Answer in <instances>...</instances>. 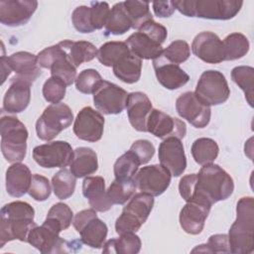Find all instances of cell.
<instances>
[{"label":"cell","mask_w":254,"mask_h":254,"mask_svg":"<svg viewBox=\"0 0 254 254\" xmlns=\"http://www.w3.org/2000/svg\"><path fill=\"white\" fill-rule=\"evenodd\" d=\"M234 190L230 175L215 164L203 165L198 174L184 176L179 184L181 196L188 201H195L208 206L227 199Z\"/></svg>","instance_id":"6da1fadb"},{"label":"cell","mask_w":254,"mask_h":254,"mask_svg":"<svg viewBox=\"0 0 254 254\" xmlns=\"http://www.w3.org/2000/svg\"><path fill=\"white\" fill-rule=\"evenodd\" d=\"M34 216L35 210L28 202L5 204L0 211V248L12 240L27 242L30 231L37 226Z\"/></svg>","instance_id":"7a4b0ae2"},{"label":"cell","mask_w":254,"mask_h":254,"mask_svg":"<svg viewBox=\"0 0 254 254\" xmlns=\"http://www.w3.org/2000/svg\"><path fill=\"white\" fill-rule=\"evenodd\" d=\"M230 253L249 254L254 250V199L241 197L236 205V219L228 232Z\"/></svg>","instance_id":"3957f363"},{"label":"cell","mask_w":254,"mask_h":254,"mask_svg":"<svg viewBox=\"0 0 254 254\" xmlns=\"http://www.w3.org/2000/svg\"><path fill=\"white\" fill-rule=\"evenodd\" d=\"M175 9L187 17L209 20H230L242 8L238 0H180L173 1Z\"/></svg>","instance_id":"277c9868"},{"label":"cell","mask_w":254,"mask_h":254,"mask_svg":"<svg viewBox=\"0 0 254 254\" xmlns=\"http://www.w3.org/2000/svg\"><path fill=\"white\" fill-rule=\"evenodd\" d=\"M167 36L166 27L151 20L140 27L138 32L130 35L125 43L130 52L141 60H155L162 54V45Z\"/></svg>","instance_id":"5b68a950"},{"label":"cell","mask_w":254,"mask_h":254,"mask_svg":"<svg viewBox=\"0 0 254 254\" xmlns=\"http://www.w3.org/2000/svg\"><path fill=\"white\" fill-rule=\"evenodd\" d=\"M1 151L9 163H20L26 157L28 130L16 117L2 115L0 120Z\"/></svg>","instance_id":"8992f818"},{"label":"cell","mask_w":254,"mask_h":254,"mask_svg":"<svg viewBox=\"0 0 254 254\" xmlns=\"http://www.w3.org/2000/svg\"><path fill=\"white\" fill-rule=\"evenodd\" d=\"M153 206L154 196L142 191L135 193L116 219V232L120 235L126 232L138 231L146 222Z\"/></svg>","instance_id":"52a82bcc"},{"label":"cell","mask_w":254,"mask_h":254,"mask_svg":"<svg viewBox=\"0 0 254 254\" xmlns=\"http://www.w3.org/2000/svg\"><path fill=\"white\" fill-rule=\"evenodd\" d=\"M72 121L73 113L68 105L61 102L51 104L36 122L37 136L43 141H51L69 127Z\"/></svg>","instance_id":"ba28073f"},{"label":"cell","mask_w":254,"mask_h":254,"mask_svg":"<svg viewBox=\"0 0 254 254\" xmlns=\"http://www.w3.org/2000/svg\"><path fill=\"white\" fill-rule=\"evenodd\" d=\"M194 94L200 102L212 106L224 103L230 95V89L222 72L209 69L201 73Z\"/></svg>","instance_id":"9c48e42d"},{"label":"cell","mask_w":254,"mask_h":254,"mask_svg":"<svg viewBox=\"0 0 254 254\" xmlns=\"http://www.w3.org/2000/svg\"><path fill=\"white\" fill-rule=\"evenodd\" d=\"M72 224L80 235V241L95 249L103 247L107 236V225L97 217L96 210L93 208L78 211L73 219Z\"/></svg>","instance_id":"30bf717a"},{"label":"cell","mask_w":254,"mask_h":254,"mask_svg":"<svg viewBox=\"0 0 254 254\" xmlns=\"http://www.w3.org/2000/svg\"><path fill=\"white\" fill-rule=\"evenodd\" d=\"M37 57L40 67L50 69L52 76L61 78L66 86L75 81L76 67L69 62L64 49L60 43L44 49Z\"/></svg>","instance_id":"8fae6325"},{"label":"cell","mask_w":254,"mask_h":254,"mask_svg":"<svg viewBox=\"0 0 254 254\" xmlns=\"http://www.w3.org/2000/svg\"><path fill=\"white\" fill-rule=\"evenodd\" d=\"M73 158V150L66 141H53L33 149V159L42 168H65Z\"/></svg>","instance_id":"7c38bea8"},{"label":"cell","mask_w":254,"mask_h":254,"mask_svg":"<svg viewBox=\"0 0 254 254\" xmlns=\"http://www.w3.org/2000/svg\"><path fill=\"white\" fill-rule=\"evenodd\" d=\"M60 231L50 226L45 221L41 226H35L29 233L27 242L43 254L65 253L71 251L75 241L67 242L60 236Z\"/></svg>","instance_id":"4fadbf2b"},{"label":"cell","mask_w":254,"mask_h":254,"mask_svg":"<svg viewBox=\"0 0 254 254\" xmlns=\"http://www.w3.org/2000/svg\"><path fill=\"white\" fill-rule=\"evenodd\" d=\"M127 98L128 93L125 89L110 81L102 80L93 93V104L103 114H119L126 108Z\"/></svg>","instance_id":"5bb4252c"},{"label":"cell","mask_w":254,"mask_h":254,"mask_svg":"<svg viewBox=\"0 0 254 254\" xmlns=\"http://www.w3.org/2000/svg\"><path fill=\"white\" fill-rule=\"evenodd\" d=\"M171 178L170 172L161 165H150L140 169L134 176L133 182L142 192L158 196L167 190Z\"/></svg>","instance_id":"9a60e30c"},{"label":"cell","mask_w":254,"mask_h":254,"mask_svg":"<svg viewBox=\"0 0 254 254\" xmlns=\"http://www.w3.org/2000/svg\"><path fill=\"white\" fill-rule=\"evenodd\" d=\"M176 110L182 118L195 128H204L210 121V106L200 102L192 91L184 92L177 98Z\"/></svg>","instance_id":"2e32d148"},{"label":"cell","mask_w":254,"mask_h":254,"mask_svg":"<svg viewBox=\"0 0 254 254\" xmlns=\"http://www.w3.org/2000/svg\"><path fill=\"white\" fill-rule=\"evenodd\" d=\"M147 132L163 140L183 139L187 134V127L181 119L172 117L159 109H152L147 120Z\"/></svg>","instance_id":"e0dca14e"},{"label":"cell","mask_w":254,"mask_h":254,"mask_svg":"<svg viewBox=\"0 0 254 254\" xmlns=\"http://www.w3.org/2000/svg\"><path fill=\"white\" fill-rule=\"evenodd\" d=\"M104 130V117L90 106L83 107L76 115L73 123V133L83 141L97 142Z\"/></svg>","instance_id":"ac0fdd59"},{"label":"cell","mask_w":254,"mask_h":254,"mask_svg":"<svg viewBox=\"0 0 254 254\" xmlns=\"http://www.w3.org/2000/svg\"><path fill=\"white\" fill-rule=\"evenodd\" d=\"M37 7L38 2L36 0H1L0 22L8 27L26 25Z\"/></svg>","instance_id":"d6986e66"},{"label":"cell","mask_w":254,"mask_h":254,"mask_svg":"<svg viewBox=\"0 0 254 254\" xmlns=\"http://www.w3.org/2000/svg\"><path fill=\"white\" fill-rule=\"evenodd\" d=\"M160 165L174 177H180L187 168V158L181 139L167 138L159 146Z\"/></svg>","instance_id":"ffe728a7"},{"label":"cell","mask_w":254,"mask_h":254,"mask_svg":"<svg viewBox=\"0 0 254 254\" xmlns=\"http://www.w3.org/2000/svg\"><path fill=\"white\" fill-rule=\"evenodd\" d=\"M191 51L206 64H219L225 61L223 43L212 32L205 31L197 34L191 43Z\"/></svg>","instance_id":"44dd1931"},{"label":"cell","mask_w":254,"mask_h":254,"mask_svg":"<svg viewBox=\"0 0 254 254\" xmlns=\"http://www.w3.org/2000/svg\"><path fill=\"white\" fill-rule=\"evenodd\" d=\"M152 102L141 91L128 94L126 110L130 124L139 132H147V120L152 111Z\"/></svg>","instance_id":"7402d4cb"},{"label":"cell","mask_w":254,"mask_h":254,"mask_svg":"<svg viewBox=\"0 0 254 254\" xmlns=\"http://www.w3.org/2000/svg\"><path fill=\"white\" fill-rule=\"evenodd\" d=\"M7 63L15 75L12 78L33 83L42 73L38 57L29 52H17L7 57Z\"/></svg>","instance_id":"603a6c76"},{"label":"cell","mask_w":254,"mask_h":254,"mask_svg":"<svg viewBox=\"0 0 254 254\" xmlns=\"http://www.w3.org/2000/svg\"><path fill=\"white\" fill-rule=\"evenodd\" d=\"M153 66L158 81L167 89L174 90L183 87L190 79L189 74L179 64H172L161 56L153 60Z\"/></svg>","instance_id":"cb8c5ba5"},{"label":"cell","mask_w":254,"mask_h":254,"mask_svg":"<svg viewBox=\"0 0 254 254\" xmlns=\"http://www.w3.org/2000/svg\"><path fill=\"white\" fill-rule=\"evenodd\" d=\"M31 85L27 81L11 78L10 86L3 98V110L11 114L24 111L31 100Z\"/></svg>","instance_id":"d4e9b609"},{"label":"cell","mask_w":254,"mask_h":254,"mask_svg":"<svg viewBox=\"0 0 254 254\" xmlns=\"http://www.w3.org/2000/svg\"><path fill=\"white\" fill-rule=\"evenodd\" d=\"M210 208L202 203L188 201L180 212V224L183 230L191 235L199 234L203 230Z\"/></svg>","instance_id":"484cf974"},{"label":"cell","mask_w":254,"mask_h":254,"mask_svg":"<svg viewBox=\"0 0 254 254\" xmlns=\"http://www.w3.org/2000/svg\"><path fill=\"white\" fill-rule=\"evenodd\" d=\"M82 194L87 198L91 208L96 211L105 212L113 206L107 196L105 181L102 177H86L82 182Z\"/></svg>","instance_id":"4316f807"},{"label":"cell","mask_w":254,"mask_h":254,"mask_svg":"<svg viewBox=\"0 0 254 254\" xmlns=\"http://www.w3.org/2000/svg\"><path fill=\"white\" fill-rule=\"evenodd\" d=\"M32 174L27 165L13 163L6 171V190L14 197H21L28 192Z\"/></svg>","instance_id":"83f0119b"},{"label":"cell","mask_w":254,"mask_h":254,"mask_svg":"<svg viewBox=\"0 0 254 254\" xmlns=\"http://www.w3.org/2000/svg\"><path fill=\"white\" fill-rule=\"evenodd\" d=\"M70 172L76 178H84L98 170L96 153L88 147H78L73 151V158L69 164Z\"/></svg>","instance_id":"f1b7e54d"},{"label":"cell","mask_w":254,"mask_h":254,"mask_svg":"<svg viewBox=\"0 0 254 254\" xmlns=\"http://www.w3.org/2000/svg\"><path fill=\"white\" fill-rule=\"evenodd\" d=\"M114 75L121 81L132 84L141 77L142 60L131 52L122 56L112 66Z\"/></svg>","instance_id":"f546056e"},{"label":"cell","mask_w":254,"mask_h":254,"mask_svg":"<svg viewBox=\"0 0 254 254\" xmlns=\"http://www.w3.org/2000/svg\"><path fill=\"white\" fill-rule=\"evenodd\" d=\"M62 47L64 49L69 62L78 67L81 64L92 61L97 56L96 47L87 41H70L64 40L60 42Z\"/></svg>","instance_id":"4dcf8cb0"},{"label":"cell","mask_w":254,"mask_h":254,"mask_svg":"<svg viewBox=\"0 0 254 254\" xmlns=\"http://www.w3.org/2000/svg\"><path fill=\"white\" fill-rule=\"evenodd\" d=\"M105 35H123L132 28L131 20L126 12L123 2H118L110 9L106 23Z\"/></svg>","instance_id":"1f68e13d"},{"label":"cell","mask_w":254,"mask_h":254,"mask_svg":"<svg viewBox=\"0 0 254 254\" xmlns=\"http://www.w3.org/2000/svg\"><path fill=\"white\" fill-rule=\"evenodd\" d=\"M142 242L135 232L120 234V237L108 240L103 245V253L117 254H136L141 250Z\"/></svg>","instance_id":"d6a6232c"},{"label":"cell","mask_w":254,"mask_h":254,"mask_svg":"<svg viewBox=\"0 0 254 254\" xmlns=\"http://www.w3.org/2000/svg\"><path fill=\"white\" fill-rule=\"evenodd\" d=\"M190 152L195 163L203 166L213 163L218 156L219 148L213 139L202 137L192 143Z\"/></svg>","instance_id":"836d02e7"},{"label":"cell","mask_w":254,"mask_h":254,"mask_svg":"<svg viewBox=\"0 0 254 254\" xmlns=\"http://www.w3.org/2000/svg\"><path fill=\"white\" fill-rule=\"evenodd\" d=\"M141 165L139 158L134 152L128 150L121 155L115 162L113 172L115 179L118 181H131L138 172V168Z\"/></svg>","instance_id":"e575fe53"},{"label":"cell","mask_w":254,"mask_h":254,"mask_svg":"<svg viewBox=\"0 0 254 254\" xmlns=\"http://www.w3.org/2000/svg\"><path fill=\"white\" fill-rule=\"evenodd\" d=\"M76 177L65 168L57 172L52 179V186L55 195L59 199H66L70 197L75 190Z\"/></svg>","instance_id":"d590c367"},{"label":"cell","mask_w":254,"mask_h":254,"mask_svg":"<svg viewBox=\"0 0 254 254\" xmlns=\"http://www.w3.org/2000/svg\"><path fill=\"white\" fill-rule=\"evenodd\" d=\"M225 61H235L243 58L249 52V41L241 33H232L222 41Z\"/></svg>","instance_id":"8d00e7d4"},{"label":"cell","mask_w":254,"mask_h":254,"mask_svg":"<svg viewBox=\"0 0 254 254\" xmlns=\"http://www.w3.org/2000/svg\"><path fill=\"white\" fill-rule=\"evenodd\" d=\"M72 219L73 213L70 207L64 202H58L50 208L45 222L58 231L62 232L63 230L69 227Z\"/></svg>","instance_id":"74e56055"},{"label":"cell","mask_w":254,"mask_h":254,"mask_svg":"<svg viewBox=\"0 0 254 254\" xmlns=\"http://www.w3.org/2000/svg\"><path fill=\"white\" fill-rule=\"evenodd\" d=\"M231 78L243 90L245 99L250 107H253L254 68L248 65L235 66L231 70Z\"/></svg>","instance_id":"f35d334b"},{"label":"cell","mask_w":254,"mask_h":254,"mask_svg":"<svg viewBox=\"0 0 254 254\" xmlns=\"http://www.w3.org/2000/svg\"><path fill=\"white\" fill-rule=\"evenodd\" d=\"M130 50L125 42H107L100 46L97 50V60L105 66H113V64Z\"/></svg>","instance_id":"ab89813d"},{"label":"cell","mask_w":254,"mask_h":254,"mask_svg":"<svg viewBox=\"0 0 254 254\" xmlns=\"http://www.w3.org/2000/svg\"><path fill=\"white\" fill-rule=\"evenodd\" d=\"M126 12L131 20L132 28L139 29L148 21L153 20V16L150 12V3L146 1L128 0L124 1Z\"/></svg>","instance_id":"60d3db41"},{"label":"cell","mask_w":254,"mask_h":254,"mask_svg":"<svg viewBox=\"0 0 254 254\" xmlns=\"http://www.w3.org/2000/svg\"><path fill=\"white\" fill-rule=\"evenodd\" d=\"M136 186L133 180L118 181L114 180L107 189V196L114 204H124L135 194Z\"/></svg>","instance_id":"b9f144b4"},{"label":"cell","mask_w":254,"mask_h":254,"mask_svg":"<svg viewBox=\"0 0 254 254\" xmlns=\"http://www.w3.org/2000/svg\"><path fill=\"white\" fill-rule=\"evenodd\" d=\"M99 72L93 68L83 69L75 78V88L83 94H93L102 82Z\"/></svg>","instance_id":"7bdbcfd3"},{"label":"cell","mask_w":254,"mask_h":254,"mask_svg":"<svg viewBox=\"0 0 254 254\" xmlns=\"http://www.w3.org/2000/svg\"><path fill=\"white\" fill-rule=\"evenodd\" d=\"M166 61L180 64L185 63L190 56V48L189 44L183 40H177L172 42L160 55Z\"/></svg>","instance_id":"ee69618b"},{"label":"cell","mask_w":254,"mask_h":254,"mask_svg":"<svg viewBox=\"0 0 254 254\" xmlns=\"http://www.w3.org/2000/svg\"><path fill=\"white\" fill-rule=\"evenodd\" d=\"M65 89L66 84L61 78L51 76L43 85V96L52 104L60 103L65 96Z\"/></svg>","instance_id":"f6af8a7d"},{"label":"cell","mask_w":254,"mask_h":254,"mask_svg":"<svg viewBox=\"0 0 254 254\" xmlns=\"http://www.w3.org/2000/svg\"><path fill=\"white\" fill-rule=\"evenodd\" d=\"M191 252L207 253H230L228 236L226 234L211 235L205 244L197 245Z\"/></svg>","instance_id":"bcb514c9"},{"label":"cell","mask_w":254,"mask_h":254,"mask_svg":"<svg viewBox=\"0 0 254 254\" xmlns=\"http://www.w3.org/2000/svg\"><path fill=\"white\" fill-rule=\"evenodd\" d=\"M51 184L49 180L39 174H34L32 176V181L28 193L32 198L37 201H45L51 195Z\"/></svg>","instance_id":"7dc6e473"},{"label":"cell","mask_w":254,"mask_h":254,"mask_svg":"<svg viewBox=\"0 0 254 254\" xmlns=\"http://www.w3.org/2000/svg\"><path fill=\"white\" fill-rule=\"evenodd\" d=\"M71 22L79 33L88 34L94 31L90 20V7L88 6H77L71 14Z\"/></svg>","instance_id":"c3c4849f"},{"label":"cell","mask_w":254,"mask_h":254,"mask_svg":"<svg viewBox=\"0 0 254 254\" xmlns=\"http://www.w3.org/2000/svg\"><path fill=\"white\" fill-rule=\"evenodd\" d=\"M90 20L93 30H100L105 26L110 8L107 2L90 3Z\"/></svg>","instance_id":"681fc988"},{"label":"cell","mask_w":254,"mask_h":254,"mask_svg":"<svg viewBox=\"0 0 254 254\" xmlns=\"http://www.w3.org/2000/svg\"><path fill=\"white\" fill-rule=\"evenodd\" d=\"M129 150L135 153V155L139 158L141 165L147 164L155 154L154 145L150 141L143 140V139L135 141L131 145Z\"/></svg>","instance_id":"f907efd6"},{"label":"cell","mask_w":254,"mask_h":254,"mask_svg":"<svg viewBox=\"0 0 254 254\" xmlns=\"http://www.w3.org/2000/svg\"><path fill=\"white\" fill-rule=\"evenodd\" d=\"M152 5L155 15L160 18L171 17L176 10L173 1H155Z\"/></svg>","instance_id":"816d5d0a"},{"label":"cell","mask_w":254,"mask_h":254,"mask_svg":"<svg viewBox=\"0 0 254 254\" xmlns=\"http://www.w3.org/2000/svg\"><path fill=\"white\" fill-rule=\"evenodd\" d=\"M7 57H5L4 55L1 56V68H2V84L4 83V81L6 80V77L10 74V72L12 71L8 63H7Z\"/></svg>","instance_id":"f5cc1de1"}]
</instances>
